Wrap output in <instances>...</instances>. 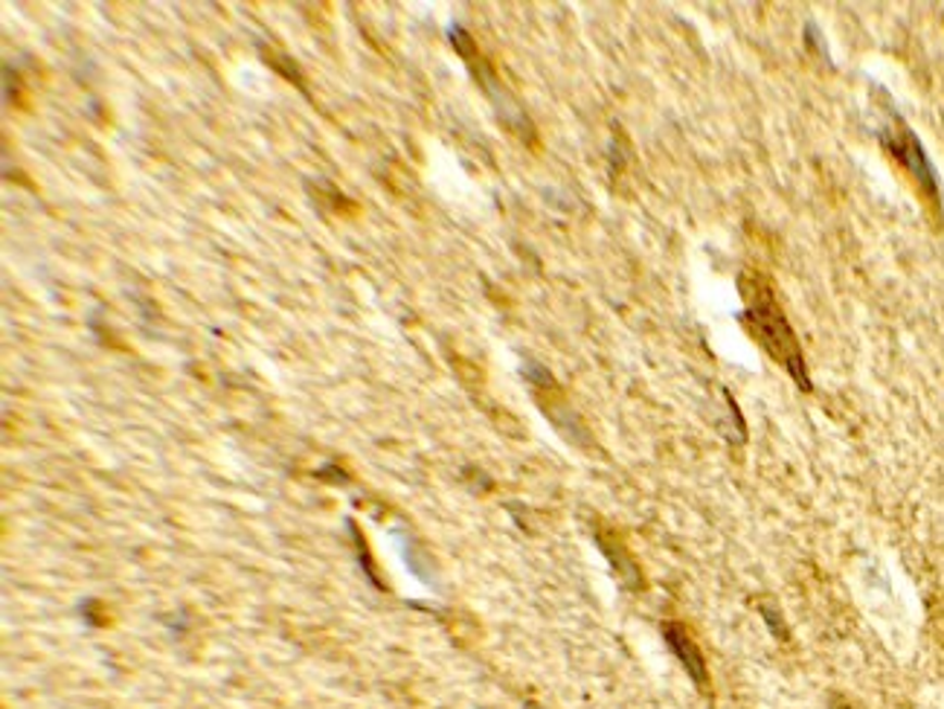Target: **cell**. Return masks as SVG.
Returning <instances> with one entry per match:
<instances>
[{"label":"cell","mask_w":944,"mask_h":709,"mask_svg":"<svg viewBox=\"0 0 944 709\" xmlns=\"http://www.w3.org/2000/svg\"><path fill=\"white\" fill-rule=\"evenodd\" d=\"M883 146H886V149H890L892 154L907 166V172L916 177L918 184H921V189H924L927 196L933 198V201H939V187H935L933 169H930V163H927V154L924 149H921V142L916 140V134L909 132L907 125H898L895 134H883Z\"/></svg>","instance_id":"2"},{"label":"cell","mask_w":944,"mask_h":709,"mask_svg":"<svg viewBox=\"0 0 944 709\" xmlns=\"http://www.w3.org/2000/svg\"><path fill=\"white\" fill-rule=\"evenodd\" d=\"M831 709H852V707H848L846 700H840V698H834V700H831Z\"/></svg>","instance_id":"5"},{"label":"cell","mask_w":944,"mask_h":709,"mask_svg":"<svg viewBox=\"0 0 944 709\" xmlns=\"http://www.w3.org/2000/svg\"><path fill=\"white\" fill-rule=\"evenodd\" d=\"M662 634H666V643H669L671 655L678 657L680 663H683V669L688 672V677L700 686V689H706L709 686V669H706V660L704 655H700V648H697L695 637L688 634L686 625H680V622H669L666 629H662Z\"/></svg>","instance_id":"3"},{"label":"cell","mask_w":944,"mask_h":709,"mask_svg":"<svg viewBox=\"0 0 944 709\" xmlns=\"http://www.w3.org/2000/svg\"><path fill=\"white\" fill-rule=\"evenodd\" d=\"M744 326L750 328V335L765 346V352L777 361L779 366H785L787 373L794 375V382L808 390V375H805L803 349L796 344L794 328L787 326L785 314L779 309V302L773 300V294L765 283L756 279V285L747 283V309H744Z\"/></svg>","instance_id":"1"},{"label":"cell","mask_w":944,"mask_h":709,"mask_svg":"<svg viewBox=\"0 0 944 709\" xmlns=\"http://www.w3.org/2000/svg\"><path fill=\"white\" fill-rule=\"evenodd\" d=\"M596 542H599L601 552L608 556L610 564H613V570H617L619 576H622V582H625L628 587H634V590H639L643 587V576H639V568H636V561L628 556L625 544L619 542L617 535L608 530H599V535H596Z\"/></svg>","instance_id":"4"}]
</instances>
